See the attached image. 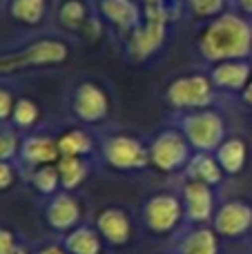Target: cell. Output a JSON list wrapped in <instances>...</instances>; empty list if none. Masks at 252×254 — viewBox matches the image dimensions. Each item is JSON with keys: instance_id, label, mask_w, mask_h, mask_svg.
<instances>
[{"instance_id": "obj_1", "label": "cell", "mask_w": 252, "mask_h": 254, "mask_svg": "<svg viewBox=\"0 0 252 254\" xmlns=\"http://www.w3.org/2000/svg\"><path fill=\"white\" fill-rule=\"evenodd\" d=\"M199 56L208 63L239 61L252 52V27L237 13H221L201 29L196 38Z\"/></svg>"}, {"instance_id": "obj_2", "label": "cell", "mask_w": 252, "mask_h": 254, "mask_svg": "<svg viewBox=\"0 0 252 254\" xmlns=\"http://www.w3.org/2000/svg\"><path fill=\"white\" fill-rule=\"evenodd\" d=\"M74 56V47L63 36H38L22 45L0 49V78L34 69H52L67 65Z\"/></svg>"}, {"instance_id": "obj_3", "label": "cell", "mask_w": 252, "mask_h": 254, "mask_svg": "<svg viewBox=\"0 0 252 254\" xmlns=\"http://www.w3.org/2000/svg\"><path fill=\"white\" fill-rule=\"evenodd\" d=\"M101 158L105 167L119 174H134L150 167V143L132 131H114L103 136Z\"/></svg>"}, {"instance_id": "obj_4", "label": "cell", "mask_w": 252, "mask_h": 254, "mask_svg": "<svg viewBox=\"0 0 252 254\" xmlns=\"http://www.w3.org/2000/svg\"><path fill=\"white\" fill-rule=\"evenodd\" d=\"M170 4H152L145 7L143 22L125 38V52L136 63H143L152 58L168 38L170 27Z\"/></svg>"}, {"instance_id": "obj_5", "label": "cell", "mask_w": 252, "mask_h": 254, "mask_svg": "<svg viewBox=\"0 0 252 254\" xmlns=\"http://www.w3.org/2000/svg\"><path fill=\"white\" fill-rule=\"evenodd\" d=\"M163 101L170 110L186 114L208 110L214 103V85L205 74H183L172 78L163 89Z\"/></svg>"}, {"instance_id": "obj_6", "label": "cell", "mask_w": 252, "mask_h": 254, "mask_svg": "<svg viewBox=\"0 0 252 254\" xmlns=\"http://www.w3.org/2000/svg\"><path fill=\"white\" fill-rule=\"evenodd\" d=\"M192 154L194 149L179 127H168L150 140V167H154L159 174L172 176L186 172Z\"/></svg>"}, {"instance_id": "obj_7", "label": "cell", "mask_w": 252, "mask_h": 254, "mask_svg": "<svg viewBox=\"0 0 252 254\" xmlns=\"http://www.w3.org/2000/svg\"><path fill=\"white\" fill-rule=\"evenodd\" d=\"M69 110L80 125H101L112 116V96L98 80H78L69 94Z\"/></svg>"}, {"instance_id": "obj_8", "label": "cell", "mask_w": 252, "mask_h": 254, "mask_svg": "<svg viewBox=\"0 0 252 254\" xmlns=\"http://www.w3.org/2000/svg\"><path fill=\"white\" fill-rule=\"evenodd\" d=\"M179 129L194 152H217L226 140V123L214 110H194L179 116Z\"/></svg>"}, {"instance_id": "obj_9", "label": "cell", "mask_w": 252, "mask_h": 254, "mask_svg": "<svg viewBox=\"0 0 252 254\" xmlns=\"http://www.w3.org/2000/svg\"><path fill=\"white\" fill-rule=\"evenodd\" d=\"M141 221L154 237H170L186 221L181 196L174 192H156L145 198L141 207Z\"/></svg>"}, {"instance_id": "obj_10", "label": "cell", "mask_w": 252, "mask_h": 254, "mask_svg": "<svg viewBox=\"0 0 252 254\" xmlns=\"http://www.w3.org/2000/svg\"><path fill=\"white\" fill-rule=\"evenodd\" d=\"M83 214H85V207L80 203V198L76 196V192L61 190L58 194L45 198L43 221L47 223V228L52 232L61 234V237H65V234H69L78 225H83Z\"/></svg>"}, {"instance_id": "obj_11", "label": "cell", "mask_w": 252, "mask_h": 254, "mask_svg": "<svg viewBox=\"0 0 252 254\" xmlns=\"http://www.w3.org/2000/svg\"><path fill=\"white\" fill-rule=\"evenodd\" d=\"M94 228L103 237L105 246L123 250L134 239V219L123 205H105L94 216Z\"/></svg>"}, {"instance_id": "obj_12", "label": "cell", "mask_w": 252, "mask_h": 254, "mask_svg": "<svg viewBox=\"0 0 252 254\" xmlns=\"http://www.w3.org/2000/svg\"><path fill=\"white\" fill-rule=\"evenodd\" d=\"M96 13L105 25L127 38L145 18L141 0H96Z\"/></svg>"}, {"instance_id": "obj_13", "label": "cell", "mask_w": 252, "mask_h": 254, "mask_svg": "<svg viewBox=\"0 0 252 254\" xmlns=\"http://www.w3.org/2000/svg\"><path fill=\"white\" fill-rule=\"evenodd\" d=\"M181 201L186 210V221L192 225H208L214 219V192L212 185L199 181H186L181 190Z\"/></svg>"}, {"instance_id": "obj_14", "label": "cell", "mask_w": 252, "mask_h": 254, "mask_svg": "<svg viewBox=\"0 0 252 254\" xmlns=\"http://www.w3.org/2000/svg\"><path fill=\"white\" fill-rule=\"evenodd\" d=\"M58 158H61V152H58L56 136L45 134V131L22 134L18 163L25 170H34L40 165H54V163H58Z\"/></svg>"}, {"instance_id": "obj_15", "label": "cell", "mask_w": 252, "mask_h": 254, "mask_svg": "<svg viewBox=\"0 0 252 254\" xmlns=\"http://www.w3.org/2000/svg\"><path fill=\"white\" fill-rule=\"evenodd\" d=\"M212 228L219 237L237 239L252 230V207L244 201H228L217 207L212 219Z\"/></svg>"}, {"instance_id": "obj_16", "label": "cell", "mask_w": 252, "mask_h": 254, "mask_svg": "<svg viewBox=\"0 0 252 254\" xmlns=\"http://www.w3.org/2000/svg\"><path fill=\"white\" fill-rule=\"evenodd\" d=\"M210 80H212L214 89H223V92H244L246 85L252 78V69L246 58L239 61H223L214 63L210 69Z\"/></svg>"}, {"instance_id": "obj_17", "label": "cell", "mask_w": 252, "mask_h": 254, "mask_svg": "<svg viewBox=\"0 0 252 254\" xmlns=\"http://www.w3.org/2000/svg\"><path fill=\"white\" fill-rule=\"evenodd\" d=\"M177 254H219V234L208 225H194L179 239Z\"/></svg>"}, {"instance_id": "obj_18", "label": "cell", "mask_w": 252, "mask_h": 254, "mask_svg": "<svg viewBox=\"0 0 252 254\" xmlns=\"http://www.w3.org/2000/svg\"><path fill=\"white\" fill-rule=\"evenodd\" d=\"M183 174L188 176V181H199V183L212 185L214 188V185H219L223 181L226 172L219 165L214 152H194Z\"/></svg>"}, {"instance_id": "obj_19", "label": "cell", "mask_w": 252, "mask_h": 254, "mask_svg": "<svg viewBox=\"0 0 252 254\" xmlns=\"http://www.w3.org/2000/svg\"><path fill=\"white\" fill-rule=\"evenodd\" d=\"M63 248L69 254H103L105 252V241L94 225L83 223L63 237Z\"/></svg>"}, {"instance_id": "obj_20", "label": "cell", "mask_w": 252, "mask_h": 254, "mask_svg": "<svg viewBox=\"0 0 252 254\" xmlns=\"http://www.w3.org/2000/svg\"><path fill=\"white\" fill-rule=\"evenodd\" d=\"M7 13L22 27H40L49 16V0H7Z\"/></svg>"}, {"instance_id": "obj_21", "label": "cell", "mask_w": 252, "mask_h": 254, "mask_svg": "<svg viewBox=\"0 0 252 254\" xmlns=\"http://www.w3.org/2000/svg\"><path fill=\"white\" fill-rule=\"evenodd\" d=\"M58 143V152L61 156H80V158H89L96 149L92 134L85 127H69V129L61 131L56 136Z\"/></svg>"}, {"instance_id": "obj_22", "label": "cell", "mask_w": 252, "mask_h": 254, "mask_svg": "<svg viewBox=\"0 0 252 254\" xmlns=\"http://www.w3.org/2000/svg\"><path fill=\"white\" fill-rule=\"evenodd\" d=\"M56 167H58V174H61L63 190H67V192H76L78 188H83V183L89 176V158L61 156Z\"/></svg>"}, {"instance_id": "obj_23", "label": "cell", "mask_w": 252, "mask_h": 254, "mask_svg": "<svg viewBox=\"0 0 252 254\" xmlns=\"http://www.w3.org/2000/svg\"><path fill=\"white\" fill-rule=\"evenodd\" d=\"M58 25L65 31H87L89 22V9L85 0H63L58 7Z\"/></svg>"}, {"instance_id": "obj_24", "label": "cell", "mask_w": 252, "mask_h": 254, "mask_svg": "<svg viewBox=\"0 0 252 254\" xmlns=\"http://www.w3.org/2000/svg\"><path fill=\"white\" fill-rule=\"evenodd\" d=\"M40 119H43V107L31 96H18L13 114H11V123L9 125H11L13 129H18L20 134H29V131H36Z\"/></svg>"}, {"instance_id": "obj_25", "label": "cell", "mask_w": 252, "mask_h": 254, "mask_svg": "<svg viewBox=\"0 0 252 254\" xmlns=\"http://www.w3.org/2000/svg\"><path fill=\"white\" fill-rule=\"evenodd\" d=\"M214 156H217L219 165L223 167L226 174H239L246 165L248 149H246V143L241 138H226L214 152Z\"/></svg>"}, {"instance_id": "obj_26", "label": "cell", "mask_w": 252, "mask_h": 254, "mask_svg": "<svg viewBox=\"0 0 252 254\" xmlns=\"http://www.w3.org/2000/svg\"><path fill=\"white\" fill-rule=\"evenodd\" d=\"M29 185L34 188V192L43 198H49L54 194H58L63 190V183H61V174H58V167L56 163L54 165H40V167H34L29 170Z\"/></svg>"}, {"instance_id": "obj_27", "label": "cell", "mask_w": 252, "mask_h": 254, "mask_svg": "<svg viewBox=\"0 0 252 254\" xmlns=\"http://www.w3.org/2000/svg\"><path fill=\"white\" fill-rule=\"evenodd\" d=\"M22 134L11 125H0V161L18 163Z\"/></svg>"}, {"instance_id": "obj_28", "label": "cell", "mask_w": 252, "mask_h": 254, "mask_svg": "<svg viewBox=\"0 0 252 254\" xmlns=\"http://www.w3.org/2000/svg\"><path fill=\"white\" fill-rule=\"evenodd\" d=\"M186 7L192 18L199 20H212V18L221 16L226 0H186Z\"/></svg>"}, {"instance_id": "obj_29", "label": "cell", "mask_w": 252, "mask_h": 254, "mask_svg": "<svg viewBox=\"0 0 252 254\" xmlns=\"http://www.w3.org/2000/svg\"><path fill=\"white\" fill-rule=\"evenodd\" d=\"M16 101H18L16 94L9 87L0 85V125L11 123V114H13V107H16Z\"/></svg>"}, {"instance_id": "obj_30", "label": "cell", "mask_w": 252, "mask_h": 254, "mask_svg": "<svg viewBox=\"0 0 252 254\" xmlns=\"http://www.w3.org/2000/svg\"><path fill=\"white\" fill-rule=\"evenodd\" d=\"M18 181V170H16V163H9V161H0V194L9 192V190L16 185Z\"/></svg>"}, {"instance_id": "obj_31", "label": "cell", "mask_w": 252, "mask_h": 254, "mask_svg": "<svg viewBox=\"0 0 252 254\" xmlns=\"http://www.w3.org/2000/svg\"><path fill=\"white\" fill-rule=\"evenodd\" d=\"M18 243L20 241L16 239V232H13L11 228L0 223V254H13Z\"/></svg>"}, {"instance_id": "obj_32", "label": "cell", "mask_w": 252, "mask_h": 254, "mask_svg": "<svg viewBox=\"0 0 252 254\" xmlns=\"http://www.w3.org/2000/svg\"><path fill=\"white\" fill-rule=\"evenodd\" d=\"M34 254H69L63 248V243H45L38 250H34Z\"/></svg>"}, {"instance_id": "obj_33", "label": "cell", "mask_w": 252, "mask_h": 254, "mask_svg": "<svg viewBox=\"0 0 252 254\" xmlns=\"http://www.w3.org/2000/svg\"><path fill=\"white\" fill-rule=\"evenodd\" d=\"M244 101L248 103V105H252V78H250V83L246 85V89H244Z\"/></svg>"}, {"instance_id": "obj_34", "label": "cell", "mask_w": 252, "mask_h": 254, "mask_svg": "<svg viewBox=\"0 0 252 254\" xmlns=\"http://www.w3.org/2000/svg\"><path fill=\"white\" fill-rule=\"evenodd\" d=\"M237 4H239L246 13H252V0H237Z\"/></svg>"}, {"instance_id": "obj_35", "label": "cell", "mask_w": 252, "mask_h": 254, "mask_svg": "<svg viewBox=\"0 0 252 254\" xmlns=\"http://www.w3.org/2000/svg\"><path fill=\"white\" fill-rule=\"evenodd\" d=\"M13 254H34V252H31L29 248L25 246V243H18V246H16V250H13Z\"/></svg>"}, {"instance_id": "obj_36", "label": "cell", "mask_w": 252, "mask_h": 254, "mask_svg": "<svg viewBox=\"0 0 252 254\" xmlns=\"http://www.w3.org/2000/svg\"><path fill=\"white\" fill-rule=\"evenodd\" d=\"M143 7H152V4H170V0H141Z\"/></svg>"}]
</instances>
